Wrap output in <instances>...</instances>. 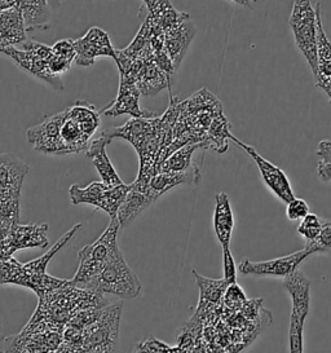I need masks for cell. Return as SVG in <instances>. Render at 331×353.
Masks as SVG:
<instances>
[{"mask_svg": "<svg viewBox=\"0 0 331 353\" xmlns=\"http://www.w3.org/2000/svg\"><path fill=\"white\" fill-rule=\"evenodd\" d=\"M0 285H19L28 288L29 286V277L23 270V264L17 260H1L0 261Z\"/></svg>", "mask_w": 331, "mask_h": 353, "instance_id": "cell-28", "label": "cell"}, {"mask_svg": "<svg viewBox=\"0 0 331 353\" xmlns=\"http://www.w3.org/2000/svg\"><path fill=\"white\" fill-rule=\"evenodd\" d=\"M69 110V117L82 127L83 131L92 137L100 125V115L94 106L84 101H77Z\"/></svg>", "mask_w": 331, "mask_h": 353, "instance_id": "cell-26", "label": "cell"}, {"mask_svg": "<svg viewBox=\"0 0 331 353\" xmlns=\"http://www.w3.org/2000/svg\"><path fill=\"white\" fill-rule=\"evenodd\" d=\"M0 353H8V352H4V351H3V352H0Z\"/></svg>", "mask_w": 331, "mask_h": 353, "instance_id": "cell-42", "label": "cell"}, {"mask_svg": "<svg viewBox=\"0 0 331 353\" xmlns=\"http://www.w3.org/2000/svg\"><path fill=\"white\" fill-rule=\"evenodd\" d=\"M82 228V224H77L74 225L66 234H63L61 239H59L54 246L51 250H48L43 256L38 258V259L32 260L30 263H26L23 264V270L26 272L29 280L31 277H37V276H43L47 273V267H48V263L51 261L52 258L60 251V250L72 239V236ZM29 288V286H28Z\"/></svg>", "mask_w": 331, "mask_h": 353, "instance_id": "cell-25", "label": "cell"}, {"mask_svg": "<svg viewBox=\"0 0 331 353\" xmlns=\"http://www.w3.org/2000/svg\"><path fill=\"white\" fill-rule=\"evenodd\" d=\"M83 289L101 295L112 294L122 299H134L141 292V283L118 250L101 273Z\"/></svg>", "mask_w": 331, "mask_h": 353, "instance_id": "cell-3", "label": "cell"}, {"mask_svg": "<svg viewBox=\"0 0 331 353\" xmlns=\"http://www.w3.org/2000/svg\"><path fill=\"white\" fill-rule=\"evenodd\" d=\"M290 28L297 47L305 57L312 73L317 69V14L310 0H294L290 14Z\"/></svg>", "mask_w": 331, "mask_h": 353, "instance_id": "cell-5", "label": "cell"}, {"mask_svg": "<svg viewBox=\"0 0 331 353\" xmlns=\"http://www.w3.org/2000/svg\"><path fill=\"white\" fill-rule=\"evenodd\" d=\"M119 229L121 224L118 218L110 219V224L101 237L78 252L81 264L72 280L77 286L86 288L92 282L113 258L114 254L121 250L117 242Z\"/></svg>", "mask_w": 331, "mask_h": 353, "instance_id": "cell-2", "label": "cell"}, {"mask_svg": "<svg viewBox=\"0 0 331 353\" xmlns=\"http://www.w3.org/2000/svg\"><path fill=\"white\" fill-rule=\"evenodd\" d=\"M304 322L291 314L290 317L289 352L304 353Z\"/></svg>", "mask_w": 331, "mask_h": 353, "instance_id": "cell-31", "label": "cell"}, {"mask_svg": "<svg viewBox=\"0 0 331 353\" xmlns=\"http://www.w3.org/2000/svg\"><path fill=\"white\" fill-rule=\"evenodd\" d=\"M130 190L131 185L126 184L112 188L105 185L103 181H93L86 188L72 185L69 189V196L72 205H92L105 211L110 219H114L117 218L118 210Z\"/></svg>", "mask_w": 331, "mask_h": 353, "instance_id": "cell-6", "label": "cell"}, {"mask_svg": "<svg viewBox=\"0 0 331 353\" xmlns=\"http://www.w3.org/2000/svg\"><path fill=\"white\" fill-rule=\"evenodd\" d=\"M52 50H53L54 54L63 57V59H68L70 61H74L75 57H77L74 41H72V39H63L60 42L54 43L52 46Z\"/></svg>", "mask_w": 331, "mask_h": 353, "instance_id": "cell-36", "label": "cell"}, {"mask_svg": "<svg viewBox=\"0 0 331 353\" xmlns=\"http://www.w3.org/2000/svg\"><path fill=\"white\" fill-rule=\"evenodd\" d=\"M75 63L79 66H91L100 56H109L117 60V51L114 50L109 35L100 28H91L83 38L74 41Z\"/></svg>", "mask_w": 331, "mask_h": 353, "instance_id": "cell-10", "label": "cell"}, {"mask_svg": "<svg viewBox=\"0 0 331 353\" xmlns=\"http://www.w3.org/2000/svg\"><path fill=\"white\" fill-rule=\"evenodd\" d=\"M223 264H224V280L227 281L228 285L237 283V268L234 258L230 252V248L223 249Z\"/></svg>", "mask_w": 331, "mask_h": 353, "instance_id": "cell-35", "label": "cell"}, {"mask_svg": "<svg viewBox=\"0 0 331 353\" xmlns=\"http://www.w3.org/2000/svg\"><path fill=\"white\" fill-rule=\"evenodd\" d=\"M47 230V224L21 225L19 223H14L4 239L10 255L19 250L46 248L48 245Z\"/></svg>", "mask_w": 331, "mask_h": 353, "instance_id": "cell-15", "label": "cell"}, {"mask_svg": "<svg viewBox=\"0 0 331 353\" xmlns=\"http://www.w3.org/2000/svg\"><path fill=\"white\" fill-rule=\"evenodd\" d=\"M283 288L288 290L292 301L291 314L301 322H305L310 308V280L297 270L283 279Z\"/></svg>", "mask_w": 331, "mask_h": 353, "instance_id": "cell-16", "label": "cell"}, {"mask_svg": "<svg viewBox=\"0 0 331 353\" xmlns=\"http://www.w3.org/2000/svg\"><path fill=\"white\" fill-rule=\"evenodd\" d=\"M110 139L103 132L97 139H94L90 148L87 149V158H91L93 166L96 167L99 175L101 177L105 185L108 187H118L124 184L122 179L117 174L109 157L106 154V145L110 144Z\"/></svg>", "mask_w": 331, "mask_h": 353, "instance_id": "cell-18", "label": "cell"}, {"mask_svg": "<svg viewBox=\"0 0 331 353\" xmlns=\"http://www.w3.org/2000/svg\"><path fill=\"white\" fill-rule=\"evenodd\" d=\"M136 85L141 94L145 96H153L165 87L171 88V82L152 59L144 63L141 72L139 74Z\"/></svg>", "mask_w": 331, "mask_h": 353, "instance_id": "cell-24", "label": "cell"}, {"mask_svg": "<svg viewBox=\"0 0 331 353\" xmlns=\"http://www.w3.org/2000/svg\"><path fill=\"white\" fill-rule=\"evenodd\" d=\"M196 26L186 16L183 21L176 23L165 32V51L170 56L176 70L183 61L186 51L196 35Z\"/></svg>", "mask_w": 331, "mask_h": 353, "instance_id": "cell-14", "label": "cell"}, {"mask_svg": "<svg viewBox=\"0 0 331 353\" xmlns=\"http://www.w3.org/2000/svg\"><path fill=\"white\" fill-rule=\"evenodd\" d=\"M26 32L47 30L50 28L51 7L47 0H16Z\"/></svg>", "mask_w": 331, "mask_h": 353, "instance_id": "cell-21", "label": "cell"}, {"mask_svg": "<svg viewBox=\"0 0 331 353\" xmlns=\"http://www.w3.org/2000/svg\"><path fill=\"white\" fill-rule=\"evenodd\" d=\"M72 63V61L68 60V59H63V57H60L57 54H53V57L48 61V68H50L52 74L61 77L62 74L70 70Z\"/></svg>", "mask_w": 331, "mask_h": 353, "instance_id": "cell-37", "label": "cell"}, {"mask_svg": "<svg viewBox=\"0 0 331 353\" xmlns=\"http://www.w3.org/2000/svg\"><path fill=\"white\" fill-rule=\"evenodd\" d=\"M230 1L236 3V4L241 6V7H245V8H252L251 0H230Z\"/></svg>", "mask_w": 331, "mask_h": 353, "instance_id": "cell-38", "label": "cell"}, {"mask_svg": "<svg viewBox=\"0 0 331 353\" xmlns=\"http://www.w3.org/2000/svg\"><path fill=\"white\" fill-rule=\"evenodd\" d=\"M145 4H146V7H148V10L150 11L153 7H154L155 4L159 1V0H143Z\"/></svg>", "mask_w": 331, "mask_h": 353, "instance_id": "cell-40", "label": "cell"}, {"mask_svg": "<svg viewBox=\"0 0 331 353\" xmlns=\"http://www.w3.org/2000/svg\"><path fill=\"white\" fill-rule=\"evenodd\" d=\"M321 229H322V219L319 218L316 214L310 212L301 220L298 227V233L305 239V243H310V242H314L320 236Z\"/></svg>", "mask_w": 331, "mask_h": 353, "instance_id": "cell-29", "label": "cell"}, {"mask_svg": "<svg viewBox=\"0 0 331 353\" xmlns=\"http://www.w3.org/2000/svg\"><path fill=\"white\" fill-rule=\"evenodd\" d=\"M310 254L308 249L300 250L288 256L267 261H250L243 259L241 261L238 270L243 274L252 276H273V277H288L292 272L298 270L300 264L307 259Z\"/></svg>", "mask_w": 331, "mask_h": 353, "instance_id": "cell-9", "label": "cell"}, {"mask_svg": "<svg viewBox=\"0 0 331 353\" xmlns=\"http://www.w3.org/2000/svg\"><path fill=\"white\" fill-rule=\"evenodd\" d=\"M155 201L148 193L132 189L124 198L123 203L118 210L117 218L119 220L121 228H127L139 218L144 211L150 208Z\"/></svg>", "mask_w": 331, "mask_h": 353, "instance_id": "cell-23", "label": "cell"}, {"mask_svg": "<svg viewBox=\"0 0 331 353\" xmlns=\"http://www.w3.org/2000/svg\"><path fill=\"white\" fill-rule=\"evenodd\" d=\"M198 148H202L201 144H186L177 149L171 156L166 159L161 165L158 172H186L192 170L196 165L192 162L193 153ZM157 172V174H158Z\"/></svg>", "mask_w": 331, "mask_h": 353, "instance_id": "cell-27", "label": "cell"}, {"mask_svg": "<svg viewBox=\"0 0 331 353\" xmlns=\"http://www.w3.org/2000/svg\"><path fill=\"white\" fill-rule=\"evenodd\" d=\"M317 14V69L314 75L316 87L329 97L331 104V42L323 30L321 20V4L316 6Z\"/></svg>", "mask_w": 331, "mask_h": 353, "instance_id": "cell-12", "label": "cell"}, {"mask_svg": "<svg viewBox=\"0 0 331 353\" xmlns=\"http://www.w3.org/2000/svg\"><path fill=\"white\" fill-rule=\"evenodd\" d=\"M317 156L320 158L317 174L322 181L331 180V141L322 140L317 146Z\"/></svg>", "mask_w": 331, "mask_h": 353, "instance_id": "cell-30", "label": "cell"}, {"mask_svg": "<svg viewBox=\"0 0 331 353\" xmlns=\"http://www.w3.org/2000/svg\"><path fill=\"white\" fill-rule=\"evenodd\" d=\"M236 145L239 146L241 149H243L248 156L254 159V162L257 163L260 175L263 177L265 185L268 187L269 190L279 198L282 202H285L286 205L291 202L295 194L292 192V188L290 184L289 177L286 176V174L279 168V167L274 166L273 163H270L265 158L259 154L255 148H252L248 144H245L243 141L238 140L237 137L234 135H230L229 137Z\"/></svg>", "mask_w": 331, "mask_h": 353, "instance_id": "cell-8", "label": "cell"}, {"mask_svg": "<svg viewBox=\"0 0 331 353\" xmlns=\"http://www.w3.org/2000/svg\"><path fill=\"white\" fill-rule=\"evenodd\" d=\"M214 229L217 241L221 248H229L232 233L234 229V215L230 206V201L227 193L217 194V206L214 212Z\"/></svg>", "mask_w": 331, "mask_h": 353, "instance_id": "cell-22", "label": "cell"}, {"mask_svg": "<svg viewBox=\"0 0 331 353\" xmlns=\"http://www.w3.org/2000/svg\"><path fill=\"white\" fill-rule=\"evenodd\" d=\"M140 94L141 92L137 88L136 83H132V82L126 81V79H121L118 97L115 99L113 104L103 109V114L108 115V117L130 114L132 115L134 118H145V119L154 118V117H157L154 113L143 110L140 108V104H139Z\"/></svg>", "mask_w": 331, "mask_h": 353, "instance_id": "cell-13", "label": "cell"}, {"mask_svg": "<svg viewBox=\"0 0 331 353\" xmlns=\"http://www.w3.org/2000/svg\"><path fill=\"white\" fill-rule=\"evenodd\" d=\"M308 214H310V206L307 205V202L304 199L295 197L291 202L288 203L286 215H288V219L291 220V221L303 220Z\"/></svg>", "mask_w": 331, "mask_h": 353, "instance_id": "cell-34", "label": "cell"}, {"mask_svg": "<svg viewBox=\"0 0 331 353\" xmlns=\"http://www.w3.org/2000/svg\"><path fill=\"white\" fill-rule=\"evenodd\" d=\"M305 249L310 250V254L331 252V220H322L320 236L314 242L305 243Z\"/></svg>", "mask_w": 331, "mask_h": 353, "instance_id": "cell-32", "label": "cell"}, {"mask_svg": "<svg viewBox=\"0 0 331 353\" xmlns=\"http://www.w3.org/2000/svg\"><path fill=\"white\" fill-rule=\"evenodd\" d=\"M6 339H7V336L3 335V334H0V343L6 342Z\"/></svg>", "mask_w": 331, "mask_h": 353, "instance_id": "cell-41", "label": "cell"}, {"mask_svg": "<svg viewBox=\"0 0 331 353\" xmlns=\"http://www.w3.org/2000/svg\"><path fill=\"white\" fill-rule=\"evenodd\" d=\"M106 305L109 304L101 294L83 288L81 289L70 280L60 289L39 298L38 308L31 319L46 323L52 329L63 332L68 322L78 312Z\"/></svg>", "mask_w": 331, "mask_h": 353, "instance_id": "cell-1", "label": "cell"}, {"mask_svg": "<svg viewBox=\"0 0 331 353\" xmlns=\"http://www.w3.org/2000/svg\"><path fill=\"white\" fill-rule=\"evenodd\" d=\"M51 10H59L60 6H61L62 0H47Z\"/></svg>", "mask_w": 331, "mask_h": 353, "instance_id": "cell-39", "label": "cell"}, {"mask_svg": "<svg viewBox=\"0 0 331 353\" xmlns=\"http://www.w3.org/2000/svg\"><path fill=\"white\" fill-rule=\"evenodd\" d=\"M122 311V303L109 304L103 308L100 317L83 330V352H117Z\"/></svg>", "mask_w": 331, "mask_h": 353, "instance_id": "cell-4", "label": "cell"}, {"mask_svg": "<svg viewBox=\"0 0 331 353\" xmlns=\"http://www.w3.org/2000/svg\"><path fill=\"white\" fill-rule=\"evenodd\" d=\"M0 52L10 56V59L26 73L31 74L32 77L41 79L46 83L51 84L56 91L63 90L61 77L52 74L50 68H48V63L44 61L37 53L32 52L30 50L20 51V50H16V48H12V47L0 48Z\"/></svg>", "mask_w": 331, "mask_h": 353, "instance_id": "cell-11", "label": "cell"}, {"mask_svg": "<svg viewBox=\"0 0 331 353\" xmlns=\"http://www.w3.org/2000/svg\"><path fill=\"white\" fill-rule=\"evenodd\" d=\"M29 167L10 154L0 156V193L20 196L23 179Z\"/></svg>", "mask_w": 331, "mask_h": 353, "instance_id": "cell-20", "label": "cell"}, {"mask_svg": "<svg viewBox=\"0 0 331 353\" xmlns=\"http://www.w3.org/2000/svg\"><path fill=\"white\" fill-rule=\"evenodd\" d=\"M132 353H171V345L150 336L143 342L137 343Z\"/></svg>", "mask_w": 331, "mask_h": 353, "instance_id": "cell-33", "label": "cell"}, {"mask_svg": "<svg viewBox=\"0 0 331 353\" xmlns=\"http://www.w3.org/2000/svg\"><path fill=\"white\" fill-rule=\"evenodd\" d=\"M193 273H194L197 285L199 288V294H201L196 316L198 319H201V321L205 322L210 314H214L217 304H220L229 285L224 279L211 280V279L199 276L196 270H193Z\"/></svg>", "mask_w": 331, "mask_h": 353, "instance_id": "cell-17", "label": "cell"}, {"mask_svg": "<svg viewBox=\"0 0 331 353\" xmlns=\"http://www.w3.org/2000/svg\"><path fill=\"white\" fill-rule=\"evenodd\" d=\"M201 179V170L199 167L194 166L186 172H158L152 177L146 193L157 201L161 196H163L172 188L181 185V184H198Z\"/></svg>", "mask_w": 331, "mask_h": 353, "instance_id": "cell-19", "label": "cell"}, {"mask_svg": "<svg viewBox=\"0 0 331 353\" xmlns=\"http://www.w3.org/2000/svg\"><path fill=\"white\" fill-rule=\"evenodd\" d=\"M66 117L68 109L28 130V140L35 150L53 156L68 154V149L61 139V127Z\"/></svg>", "mask_w": 331, "mask_h": 353, "instance_id": "cell-7", "label": "cell"}]
</instances>
